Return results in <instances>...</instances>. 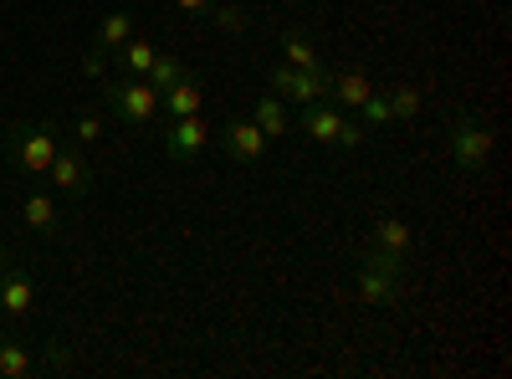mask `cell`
<instances>
[{"label": "cell", "mask_w": 512, "mask_h": 379, "mask_svg": "<svg viewBox=\"0 0 512 379\" xmlns=\"http://www.w3.org/2000/svg\"><path fill=\"white\" fill-rule=\"evenodd\" d=\"M405 262L410 257H395V251H384V246H359V267H374V272H384V277H395V282H405Z\"/></svg>", "instance_id": "obj_20"}, {"label": "cell", "mask_w": 512, "mask_h": 379, "mask_svg": "<svg viewBox=\"0 0 512 379\" xmlns=\"http://www.w3.org/2000/svg\"><path fill=\"white\" fill-rule=\"evenodd\" d=\"M103 103L113 108L118 123H128V129H149V123H159V93L149 88V77H103Z\"/></svg>", "instance_id": "obj_2"}, {"label": "cell", "mask_w": 512, "mask_h": 379, "mask_svg": "<svg viewBox=\"0 0 512 379\" xmlns=\"http://www.w3.org/2000/svg\"><path fill=\"white\" fill-rule=\"evenodd\" d=\"M175 6H180V11H190V16H205L210 6H216V0H175Z\"/></svg>", "instance_id": "obj_29"}, {"label": "cell", "mask_w": 512, "mask_h": 379, "mask_svg": "<svg viewBox=\"0 0 512 379\" xmlns=\"http://www.w3.org/2000/svg\"><path fill=\"white\" fill-rule=\"evenodd\" d=\"M446 149H451V159H456L461 175H482L487 164H492L497 139H492V129H487L477 113H456L451 129H446Z\"/></svg>", "instance_id": "obj_3"}, {"label": "cell", "mask_w": 512, "mask_h": 379, "mask_svg": "<svg viewBox=\"0 0 512 379\" xmlns=\"http://www.w3.org/2000/svg\"><path fill=\"white\" fill-rule=\"evenodd\" d=\"M36 369V349L16 333H0V379H26Z\"/></svg>", "instance_id": "obj_12"}, {"label": "cell", "mask_w": 512, "mask_h": 379, "mask_svg": "<svg viewBox=\"0 0 512 379\" xmlns=\"http://www.w3.org/2000/svg\"><path fill=\"white\" fill-rule=\"evenodd\" d=\"M272 93L287 98V103H323V98H328V67L303 72V67L277 62V67H272Z\"/></svg>", "instance_id": "obj_4"}, {"label": "cell", "mask_w": 512, "mask_h": 379, "mask_svg": "<svg viewBox=\"0 0 512 379\" xmlns=\"http://www.w3.org/2000/svg\"><path fill=\"white\" fill-rule=\"evenodd\" d=\"M374 246L395 251V257H410V251H415L410 221H405V216H379V221H374Z\"/></svg>", "instance_id": "obj_16"}, {"label": "cell", "mask_w": 512, "mask_h": 379, "mask_svg": "<svg viewBox=\"0 0 512 379\" xmlns=\"http://www.w3.org/2000/svg\"><path fill=\"white\" fill-rule=\"evenodd\" d=\"M185 77H190V67H185L180 57H164V52H159L154 67H149V88H154V93H169V88H175V82H185Z\"/></svg>", "instance_id": "obj_21"}, {"label": "cell", "mask_w": 512, "mask_h": 379, "mask_svg": "<svg viewBox=\"0 0 512 379\" xmlns=\"http://www.w3.org/2000/svg\"><path fill=\"white\" fill-rule=\"evenodd\" d=\"M369 77L364 72H328V103L333 108H359L369 98Z\"/></svg>", "instance_id": "obj_14"}, {"label": "cell", "mask_w": 512, "mask_h": 379, "mask_svg": "<svg viewBox=\"0 0 512 379\" xmlns=\"http://www.w3.org/2000/svg\"><path fill=\"white\" fill-rule=\"evenodd\" d=\"M251 123H256V129H262L267 139H282V134L292 129V118H287V108H282V98H277V93H272V98H256Z\"/></svg>", "instance_id": "obj_18"}, {"label": "cell", "mask_w": 512, "mask_h": 379, "mask_svg": "<svg viewBox=\"0 0 512 379\" xmlns=\"http://www.w3.org/2000/svg\"><path fill=\"white\" fill-rule=\"evenodd\" d=\"M0 149H6V159H11V170H16V175L41 180V175L52 170L57 149H62V129H57L52 118H36V123H11L6 139H0Z\"/></svg>", "instance_id": "obj_1"}, {"label": "cell", "mask_w": 512, "mask_h": 379, "mask_svg": "<svg viewBox=\"0 0 512 379\" xmlns=\"http://www.w3.org/2000/svg\"><path fill=\"white\" fill-rule=\"evenodd\" d=\"M31 303H36V282H31V272L16 267V262H6V267H0V313H6V318H26Z\"/></svg>", "instance_id": "obj_8"}, {"label": "cell", "mask_w": 512, "mask_h": 379, "mask_svg": "<svg viewBox=\"0 0 512 379\" xmlns=\"http://www.w3.org/2000/svg\"><path fill=\"white\" fill-rule=\"evenodd\" d=\"M0 318H6V313H0Z\"/></svg>", "instance_id": "obj_32"}, {"label": "cell", "mask_w": 512, "mask_h": 379, "mask_svg": "<svg viewBox=\"0 0 512 379\" xmlns=\"http://www.w3.org/2000/svg\"><path fill=\"white\" fill-rule=\"evenodd\" d=\"M41 180H52V190H62V195H72V200H82L93 190V170H88V159H82V149L72 144H62L57 149V159H52V170L41 175Z\"/></svg>", "instance_id": "obj_6"}, {"label": "cell", "mask_w": 512, "mask_h": 379, "mask_svg": "<svg viewBox=\"0 0 512 379\" xmlns=\"http://www.w3.org/2000/svg\"><path fill=\"white\" fill-rule=\"evenodd\" d=\"M98 139H103V113H82V118L72 123V144L88 149V144H98Z\"/></svg>", "instance_id": "obj_25"}, {"label": "cell", "mask_w": 512, "mask_h": 379, "mask_svg": "<svg viewBox=\"0 0 512 379\" xmlns=\"http://www.w3.org/2000/svg\"><path fill=\"white\" fill-rule=\"evenodd\" d=\"M11 262V251H6V236H0V267H6Z\"/></svg>", "instance_id": "obj_30"}, {"label": "cell", "mask_w": 512, "mask_h": 379, "mask_svg": "<svg viewBox=\"0 0 512 379\" xmlns=\"http://www.w3.org/2000/svg\"><path fill=\"white\" fill-rule=\"evenodd\" d=\"M354 287H359V303H369V308H395L400 303V282L374 272V267H359L354 272Z\"/></svg>", "instance_id": "obj_10"}, {"label": "cell", "mask_w": 512, "mask_h": 379, "mask_svg": "<svg viewBox=\"0 0 512 379\" xmlns=\"http://www.w3.org/2000/svg\"><path fill=\"white\" fill-rule=\"evenodd\" d=\"M205 16H210V26H216V31H226V36H241V31H251V11H246V6H236V0H226V6H210Z\"/></svg>", "instance_id": "obj_22"}, {"label": "cell", "mask_w": 512, "mask_h": 379, "mask_svg": "<svg viewBox=\"0 0 512 379\" xmlns=\"http://www.w3.org/2000/svg\"><path fill=\"white\" fill-rule=\"evenodd\" d=\"M267 144H272V139L256 129L251 118H231L226 129H221V154L236 159V164H256V159L267 154Z\"/></svg>", "instance_id": "obj_7"}, {"label": "cell", "mask_w": 512, "mask_h": 379, "mask_svg": "<svg viewBox=\"0 0 512 379\" xmlns=\"http://www.w3.org/2000/svg\"><path fill=\"white\" fill-rule=\"evenodd\" d=\"M420 108H425V93H420V88H395V93H390V113H395L400 123L420 118Z\"/></svg>", "instance_id": "obj_24"}, {"label": "cell", "mask_w": 512, "mask_h": 379, "mask_svg": "<svg viewBox=\"0 0 512 379\" xmlns=\"http://www.w3.org/2000/svg\"><path fill=\"white\" fill-rule=\"evenodd\" d=\"M82 72L103 77V72H108V52H103V47H88V52H82Z\"/></svg>", "instance_id": "obj_28"}, {"label": "cell", "mask_w": 512, "mask_h": 379, "mask_svg": "<svg viewBox=\"0 0 512 379\" xmlns=\"http://www.w3.org/2000/svg\"><path fill=\"white\" fill-rule=\"evenodd\" d=\"M338 123H344V113H338V108L323 98V103H303V118H297V129H303L308 139H318V144H333Z\"/></svg>", "instance_id": "obj_11"}, {"label": "cell", "mask_w": 512, "mask_h": 379, "mask_svg": "<svg viewBox=\"0 0 512 379\" xmlns=\"http://www.w3.org/2000/svg\"><path fill=\"white\" fill-rule=\"evenodd\" d=\"M287 6H297V0H287Z\"/></svg>", "instance_id": "obj_31"}, {"label": "cell", "mask_w": 512, "mask_h": 379, "mask_svg": "<svg viewBox=\"0 0 512 379\" xmlns=\"http://www.w3.org/2000/svg\"><path fill=\"white\" fill-rule=\"evenodd\" d=\"M41 359H47V369H72V364H77L62 339H41Z\"/></svg>", "instance_id": "obj_27"}, {"label": "cell", "mask_w": 512, "mask_h": 379, "mask_svg": "<svg viewBox=\"0 0 512 379\" xmlns=\"http://www.w3.org/2000/svg\"><path fill=\"white\" fill-rule=\"evenodd\" d=\"M159 134H164V154L175 159V164H190L195 154L210 149V129L200 123V113L195 118H164Z\"/></svg>", "instance_id": "obj_5"}, {"label": "cell", "mask_w": 512, "mask_h": 379, "mask_svg": "<svg viewBox=\"0 0 512 379\" xmlns=\"http://www.w3.org/2000/svg\"><path fill=\"white\" fill-rule=\"evenodd\" d=\"M200 103H205V93H200L195 77H185V82H175L169 93H159V113H169V118H195Z\"/></svg>", "instance_id": "obj_15"}, {"label": "cell", "mask_w": 512, "mask_h": 379, "mask_svg": "<svg viewBox=\"0 0 512 379\" xmlns=\"http://www.w3.org/2000/svg\"><path fill=\"white\" fill-rule=\"evenodd\" d=\"M277 52H282V62H287V67H303V72L323 67V57H318V41H313L303 26H287V31L277 36Z\"/></svg>", "instance_id": "obj_9"}, {"label": "cell", "mask_w": 512, "mask_h": 379, "mask_svg": "<svg viewBox=\"0 0 512 379\" xmlns=\"http://www.w3.org/2000/svg\"><path fill=\"white\" fill-rule=\"evenodd\" d=\"M21 216H26V226H31L36 236H57V226H62L57 200H52L47 190H31V195L21 200Z\"/></svg>", "instance_id": "obj_13"}, {"label": "cell", "mask_w": 512, "mask_h": 379, "mask_svg": "<svg viewBox=\"0 0 512 379\" xmlns=\"http://www.w3.org/2000/svg\"><path fill=\"white\" fill-rule=\"evenodd\" d=\"M154 41H144V36H128L123 47L113 52V62H118V72L123 77H149V67H154Z\"/></svg>", "instance_id": "obj_17"}, {"label": "cell", "mask_w": 512, "mask_h": 379, "mask_svg": "<svg viewBox=\"0 0 512 379\" xmlns=\"http://www.w3.org/2000/svg\"><path fill=\"white\" fill-rule=\"evenodd\" d=\"M128 36H134V16H128V11H113V16H103L98 21V36H93V47H103L108 57L123 47V41Z\"/></svg>", "instance_id": "obj_19"}, {"label": "cell", "mask_w": 512, "mask_h": 379, "mask_svg": "<svg viewBox=\"0 0 512 379\" xmlns=\"http://www.w3.org/2000/svg\"><path fill=\"white\" fill-rule=\"evenodd\" d=\"M364 144H369V129H364L359 118H344V123H338V134H333V149H364Z\"/></svg>", "instance_id": "obj_26"}, {"label": "cell", "mask_w": 512, "mask_h": 379, "mask_svg": "<svg viewBox=\"0 0 512 379\" xmlns=\"http://www.w3.org/2000/svg\"><path fill=\"white\" fill-rule=\"evenodd\" d=\"M354 113H359L364 129H390V123H395V113H390V93H369Z\"/></svg>", "instance_id": "obj_23"}]
</instances>
